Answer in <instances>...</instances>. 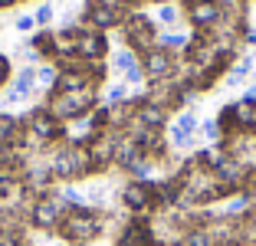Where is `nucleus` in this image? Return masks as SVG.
<instances>
[{
  "label": "nucleus",
  "mask_w": 256,
  "mask_h": 246,
  "mask_svg": "<svg viewBox=\"0 0 256 246\" xmlns=\"http://www.w3.org/2000/svg\"><path fill=\"white\" fill-rule=\"evenodd\" d=\"M102 230V216H96L92 210H72L66 216V236L69 240H92Z\"/></svg>",
  "instance_id": "nucleus-1"
},
{
  "label": "nucleus",
  "mask_w": 256,
  "mask_h": 246,
  "mask_svg": "<svg viewBox=\"0 0 256 246\" xmlns=\"http://www.w3.org/2000/svg\"><path fill=\"white\" fill-rule=\"evenodd\" d=\"M194 132H197V118L190 112H184V115H178L174 125H171V142L178 144V148H188L190 138H194Z\"/></svg>",
  "instance_id": "nucleus-2"
},
{
  "label": "nucleus",
  "mask_w": 256,
  "mask_h": 246,
  "mask_svg": "<svg viewBox=\"0 0 256 246\" xmlns=\"http://www.w3.org/2000/svg\"><path fill=\"white\" fill-rule=\"evenodd\" d=\"M168 69H171V56H168V52H161V50L158 52L151 50L148 52V72L154 76V79H164Z\"/></svg>",
  "instance_id": "nucleus-3"
},
{
  "label": "nucleus",
  "mask_w": 256,
  "mask_h": 246,
  "mask_svg": "<svg viewBox=\"0 0 256 246\" xmlns=\"http://www.w3.org/2000/svg\"><path fill=\"white\" fill-rule=\"evenodd\" d=\"M36 224L40 226H53L56 224V204H50V200L36 204Z\"/></svg>",
  "instance_id": "nucleus-4"
},
{
  "label": "nucleus",
  "mask_w": 256,
  "mask_h": 246,
  "mask_svg": "<svg viewBox=\"0 0 256 246\" xmlns=\"http://www.w3.org/2000/svg\"><path fill=\"white\" fill-rule=\"evenodd\" d=\"M250 69H253V60H243L240 66L234 69V72L226 76V82H230V86H240V82H243V79H246V76H250Z\"/></svg>",
  "instance_id": "nucleus-5"
},
{
  "label": "nucleus",
  "mask_w": 256,
  "mask_h": 246,
  "mask_svg": "<svg viewBox=\"0 0 256 246\" xmlns=\"http://www.w3.org/2000/svg\"><path fill=\"white\" fill-rule=\"evenodd\" d=\"M138 62H135V52L132 50H122L118 56H115V69H118V72H128V69H135Z\"/></svg>",
  "instance_id": "nucleus-6"
},
{
  "label": "nucleus",
  "mask_w": 256,
  "mask_h": 246,
  "mask_svg": "<svg viewBox=\"0 0 256 246\" xmlns=\"http://www.w3.org/2000/svg\"><path fill=\"white\" fill-rule=\"evenodd\" d=\"M53 16H56V7H53V4H43V7L33 14V20H36L40 26H46V23H53Z\"/></svg>",
  "instance_id": "nucleus-7"
},
{
  "label": "nucleus",
  "mask_w": 256,
  "mask_h": 246,
  "mask_svg": "<svg viewBox=\"0 0 256 246\" xmlns=\"http://www.w3.org/2000/svg\"><path fill=\"white\" fill-rule=\"evenodd\" d=\"M178 7H171V4H161V10H158V20L161 23H168V26H171V23H178Z\"/></svg>",
  "instance_id": "nucleus-8"
},
{
  "label": "nucleus",
  "mask_w": 256,
  "mask_h": 246,
  "mask_svg": "<svg viewBox=\"0 0 256 246\" xmlns=\"http://www.w3.org/2000/svg\"><path fill=\"white\" fill-rule=\"evenodd\" d=\"M36 82H40V86H53V82H56V69L43 66V69L36 72Z\"/></svg>",
  "instance_id": "nucleus-9"
},
{
  "label": "nucleus",
  "mask_w": 256,
  "mask_h": 246,
  "mask_svg": "<svg viewBox=\"0 0 256 246\" xmlns=\"http://www.w3.org/2000/svg\"><path fill=\"white\" fill-rule=\"evenodd\" d=\"M14 26H16L20 33H26V30H33V26H36V20H33L30 14H23V16H16V23H14Z\"/></svg>",
  "instance_id": "nucleus-10"
},
{
  "label": "nucleus",
  "mask_w": 256,
  "mask_h": 246,
  "mask_svg": "<svg viewBox=\"0 0 256 246\" xmlns=\"http://www.w3.org/2000/svg\"><path fill=\"white\" fill-rule=\"evenodd\" d=\"M161 43H164L168 50H178V46H184V43H188V36H178V33H168V36L161 40Z\"/></svg>",
  "instance_id": "nucleus-11"
}]
</instances>
